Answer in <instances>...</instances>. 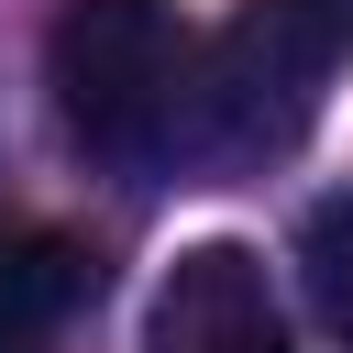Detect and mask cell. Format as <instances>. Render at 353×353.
I'll return each instance as SVG.
<instances>
[{"instance_id":"cell-3","label":"cell","mask_w":353,"mask_h":353,"mask_svg":"<svg viewBox=\"0 0 353 353\" xmlns=\"http://www.w3.org/2000/svg\"><path fill=\"white\" fill-rule=\"evenodd\" d=\"M143 353H287V309L254 243H188L143 309Z\"/></svg>"},{"instance_id":"cell-4","label":"cell","mask_w":353,"mask_h":353,"mask_svg":"<svg viewBox=\"0 0 353 353\" xmlns=\"http://www.w3.org/2000/svg\"><path fill=\"white\" fill-rule=\"evenodd\" d=\"M99 298V254L66 232H0V353H55V331Z\"/></svg>"},{"instance_id":"cell-1","label":"cell","mask_w":353,"mask_h":353,"mask_svg":"<svg viewBox=\"0 0 353 353\" xmlns=\"http://www.w3.org/2000/svg\"><path fill=\"white\" fill-rule=\"evenodd\" d=\"M199 33L176 0H55L44 22V88L88 165L154 176L199 143Z\"/></svg>"},{"instance_id":"cell-2","label":"cell","mask_w":353,"mask_h":353,"mask_svg":"<svg viewBox=\"0 0 353 353\" xmlns=\"http://www.w3.org/2000/svg\"><path fill=\"white\" fill-rule=\"evenodd\" d=\"M353 55V0H243L221 22V44L199 55V143L188 165L254 176L276 154L309 143L331 77Z\"/></svg>"},{"instance_id":"cell-5","label":"cell","mask_w":353,"mask_h":353,"mask_svg":"<svg viewBox=\"0 0 353 353\" xmlns=\"http://www.w3.org/2000/svg\"><path fill=\"white\" fill-rule=\"evenodd\" d=\"M298 287H309L320 331L353 342V188H331V199L298 221Z\"/></svg>"}]
</instances>
